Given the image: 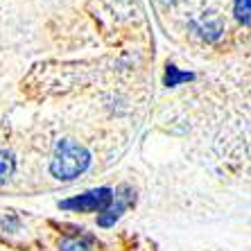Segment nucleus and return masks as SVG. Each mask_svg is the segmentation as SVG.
<instances>
[{
    "mask_svg": "<svg viewBox=\"0 0 251 251\" xmlns=\"http://www.w3.org/2000/svg\"><path fill=\"white\" fill-rule=\"evenodd\" d=\"M88 165V154L84 147H79L73 140L59 143L57 154L52 158V172L59 179H73V176L82 175Z\"/></svg>",
    "mask_w": 251,
    "mask_h": 251,
    "instance_id": "obj_1",
    "label": "nucleus"
},
{
    "mask_svg": "<svg viewBox=\"0 0 251 251\" xmlns=\"http://www.w3.org/2000/svg\"><path fill=\"white\" fill-rule=\"evenodd\" d=\"M109 190H95V193H88V195H82V197L73 199V201H66L64 206L68 208H79V210H98V208H104L109 204Z\"/></svg>",
    "mask_w": 251,
    "mask_h": 251,
    "instance_id": "obj_2",
    "label": "nucleus"
},
{
    "mask_svg": "<svg viewBox=\"0 0 251 251\" xmlns=\"http://www.w3.org/2000/svg\"><path fill=\"white\" fill-rule=\"evenodd\" d=\"M9 172H12V158L7 154H0V183L9 176Z\"/></svg>",
    "mask_w": 251,
    "mask_h": 251,
    "instance_id": "obj_3",
    "label": "nucleus"
}]
</instances>
